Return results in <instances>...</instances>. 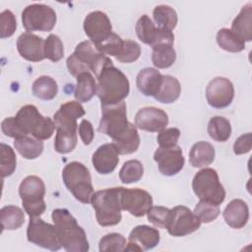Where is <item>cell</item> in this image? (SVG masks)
Wrapping results in <instances>:
<instances>
[{
	"label": "cell",
	"mask_w": 252,
	"mask_h": 252,
	"mask_svg": "<svg viewBox=\"0 0 252 252\" xmlns=\"http://www.w3.org/2000/svg\"><path fill=\"white\" fill-rule=\"evenodd\" d=\"M162 82V75L155 68L142 69L136 79V85L140 93L146 96L155 97Z\"/></svg>",
	"instance_id": "7402d4cb"
},
{
	"label": "cell",
	"mask_w": 252,
	"mask_h": 252,
	"mask_svg": "<svg viewBox=\"0 0 252 252\" xmlns=\"http://www.w3.org/2000/svg\"><path fill=\"white\" fill-rule=\"evenodd\" d=\"M153 17L157 28L170 32L176 27L178 21L175 10L167 5L157 6L153 11Z\"/></svg>",
	"instance_id": "1f68e13d"
},
{
	"label": "cell",
	"mask_w": 252,
	"mask_h": 252,
	"mask_svg": "<svg viewBox=\"0 0 252 252\" xmlns=\"http://www.w3.org/2000/svg\"><path fill=\"white\" fill-rule=\"evenodd\" d=\"M62 179L67 189L81 203H91L94 192L91 173L86 165L79 161H72L62 170Z\"/></svg>",
	"instance_id": "5b68a950"
},
{
	"label": "cell",
	"mask_w": 252,
	"mask_h": 252,
	"mask_svg": "<svg viewBox=\"0 0 252 252\" xmlns=\"http://www.w3.org/2000/svg\"><path fill=\"white\" fill-rule=\"evenodd\" d=\"M126 244H127L126 238L122 234L111 232L101 237V239L99 240L98 249L100 252H105V251L119 252V251H124Z\"/></svg>",
	"instance_id": "ab89813d"
},
{
	"label": "cell",
	"mask_w": 252,
	"mask_h": 252,
	"mask_svg": "<svg viewBox=\"0 0 252 252\" xmlns=\"http://www.w3.org/2000/svg\"><path fill=\"white\" fill-rule=\"evenodd\" d=\"M208 134L217 142H225L231 135L230 122L222 116H214L208 123Z\"/></svg>",
	"instance_id": "836d02e7"
},
{
	"label": "cell",
	"mask_w": 252,
	"mask_h": 252,
	"mask_svg": "<svg viewBox=\"0 0 252 252\" xmlns=\"http://www.w3.org/2000/svg\"><path fill=\"white\" fill-rule=\"evenodd\" d=\"M1 130L2 132L11 138H19L25 136L26 134L22 131L19 124L16 121L15 117H7L1 122Z\"/></svg>",
	"instance_id": "7dc6e473"
},
{
	"label": "cell",
	"mask_w": 252,
	"mask_h": 252,
	"mask_svg": "<svg viewBox=\"0 0 252 252\" xmlns=\"http://www.w3.org/2000/svg\"><path fill=\"white\" fill-rule=\"evenodd\" d=\"M79 135L84 145L88 146L93 142L94 137V127L89 120L83 119L81 121L79 125Z\"/></svg>",
	"instance_id": "681fc988"
},
{
	"label": "cell",
	"mask_w": 252,
	"mask_h": 252,
	"mask_svg": "<svg viewBox=\"0 0 252 252\" xmlns=\"http://www.w3.org/2000/svg\"><path fill=\"white\" fill-rule=\"evenodd\" d=\"M216 39L218 45L228 52H240L245 48V42L233 33L230 29H220L217 32Z\"/></svg>",
	"instance_id": "e575fe53"
},
{
	"label": "cell",
	"mask_w": 252,
	"mask_h": 252,
	"mask_svg": "<svg viewBox=\"0 0 252 252\" xmlns=\"http://www.w3.org/2000/svg\"><path fill=\"white\" fill-rule=\"evenodd\" d=\"M180 137V131L177 128H165L158 132L157 141L161 148H171L177 145Z\"/></svg>",
	"instance_id": "bcb514c9"
},
{
	"label": "cell",
	"mask_w": 252,
	"mask_h": 252,
	"mask_svg": "<svg viewBox=\"0 0 252 252\" xmlns=\"http://www.w3.org/2000/svg\"><path fill=\"white\" fill-rule=\"evenodd\" d=\"M118 155L117 149L113 143L99 146L92 157V162L94 169L100 174L111 173L119 162Z\"/></svg>",
	"instance_id": "ffe728a7"
},
{
	"label": "cell",
	"mask_w": 252,
	"mask_h": 252,
	"mask_svg": "<svg viewBox=\"0 0 252 252\" xmlns=\"http://www.w3.org/2000/svg\"><path fill=\"white\" fill-rule=\"evenodd\" d=\"M201 220L189 208L176 206L171 209L169 222L166 226L168 233L175 237L188 235L201 226Z\"/></svg>",
	"instance_id": "4fadbf2b"
},
{
	"label": "cell",
	"mask_w": 252,
	"mask_h": 252,
	"mask_svg": "<svg viewBox=\"0 0 252 252\" xmlns=\"http://www.w3.org/2000/svg\"><path fill=\"white\" fill-rule=\"evenodd\" d=\"M220 213V211L218 205L204 202L201 200L194 209V214L198 217L201 222L204 223H209L215 220L219 217Z\"/></svg>",
	"instance_id": "b9f144b4"
},
{
	"label": "cell",
	"mask_w": 252,
	"mask_h": 252,
	"mask_svg": "<svg viewBox=\"0 0 252 252\" xmlns=\"http://www.w3.org/2000/svg\"><path fill=\"white\" fill-rule=\"evenodd\" d=\"M141 55L140 45L131 39H126L123 41L122 47L115 57L118 61L122 63H132L135 62Z\"/></svg>",
	"instance_id": "7bdbcfd3"
},
{
	"label": "cell",
	"mask_w": 252,
	"mask_h": 252,
	"mask_svg": "<svg viewBox=\"0 0 252 252\" xmlns=\"http://www.w3.org/2000/svg\"><path fill=\"white\" fill-rule=\"evenodd\" d=\"M56 20L55 11L44 4L29 5L22 12V24L28 32H50Z\"/></svg>",
	"instance_id": "9c48e42d"
},
{
	"label": "cell",
	"mask_w": 252,
	"mask_h": 252,
	"mask_svg": "<svg viewBox=\"0 0 252 252\" xmlns=\"http://www.w3.org/2000/svg\"><path fill=\"white\" fill-rule=\"evenodd\" d=\"M230 31L235 33L242 41L252 40V5H244L239 14L234 18Z\"/></svg>",
	"instance_id": "cb8c5ba5"
},
{
	"label": "cell",
	"mask_w": 252,
	"mask_h": 252,
	"mask_svg": "<svg viewBox=\"0 0 252 252\" xmlns=\"http://www.w3.org/2000/svg\"><path fill=\"white\" fill-rule=\"evenodd\" d=\"M0 220L2 230H15L25 222L24 211L13 205H8L0 210Z\"/></svg>",
	"instance_id": "f546056e"
},
{
	"label": "cell",
	"mask_w": 252,
	"mask_h": 252,
	"mask_svg": "<svg viewBox=\"0 0 252 252\" xmlns=\"http://www.w3.org/2000/svg\"><path fill=\"white\" fill-rule=\"evenodd\" d=\"M168 124V116L160 108L146 106L139 109L135 115V125L148 132H159Z\"/></svg>",
	"instance_id": "ac0fdd59"
},
{
	"label": "cell",
	"mask_w": 252,
	"mask_h": 252,
	"mask_svg": "<svg viewBox=\"0 0 252 252\" xmlns=\"http://www.w3.org/2000/svg\"><path fill=\"white\" fill-rule=\"evenodd\" d=\"M96 80V95L101 106L117 104L129 94L130 84L127 77L113 64L105 67Z\"/></svg>",
	"instance_id": "3957f363"
},
{
	"label": "cell",
	"mask_w": 252,
	"mask_h": 252,
	"mask_svg": "<svg viewBox=\"0 0 252 252\" xmlns=\"http://www.w3.org/2000/svg\"><path fill=\"white\" fill-rule=\"evenodd\" d=\"M225 222L232 228H242L249 219V209L247 204L241 199H234L228 203L222 213Z\"/></svg>",
	"instance_id": "44dd1931"
},
{
	"label": "cell",
	"mask_w": 252,
	"mask_h": 252,
	"mask_svg": "<svg viewBox=\"0 0 252 252\" xmlns=\"http://www.w3.org/2000/svg\"><path fill=\"white\" fill-rule=\"evenodd\" d=\"M17 29L15 15L10 10H4L0 14V36L1 38L10 37Z\"/></svg>",
	"instance_id": "ee69618b"
},
{
	"label": "cell",
	"mask_w": 252,
	"mask_h": 252,
	"mask_svg": "<svg viewBox=\"0 0 252 252\" xmlns=\"http://www.w3.org/2000/svg\"><path fill=\"white\" fill-rule=\"evenodd\" d=\"M123 39L116 33H112L109 38H107L104 42H102L99 45H95L97 49L102 52L103 54H107L110 56L116 57L122 47Z\"/></svg>",
	"instance_id": "f6af8a7d"
},
{
	"label": "cell",
	"mask_w": 252,
	"mask_h": 252,
	"mask_svg": "<svg viewBox=\"0 0 252 252\" xmlns=\"http://www.w3.org/2000/svg\"><path fill=\"white\" fill-rule=\"evenodd\" d=\"M66 64L70 74L75 77L84 72H92L97 77L105 67L113 63L91 40H85L76 46L73 54L67 58Z\"/></svg>",
	"instance_id": "7a4b0ae2"
},
{
	"label": "cell",
	"mask_w": 252,
	"mask_h": 252,
	"mask_svg": "<svg viewBox=\"0 0 252 252\" xmlns=\"http://www.w3.org/2000/svg\"><path fill=\"white\" fill-rule=\"evenodd\" d=\"M84 31L94 45L101 44L113 33L109 18L101 11H94L86 16Z\"/></svg>",
	"instance_id": "9a60e30c"
},
{
	"label": "cell",
	"mask_w": 252,
	"mask_h": 252,
	"mask_svg": "<svg viewBox=\"0 0 252 252\" xmlns=\"http://www.w3.org/2000/svg\"><path fill=\"white\" fill-rule=\"evenodd\" d=\"M19 195L24 210L30 218L39 217L44 213L45 185L41 178L35 175L27 176L20 184Z\"/></svg>",
	"instance_id": "ba28073f"
},
{
	"label": "cell",
	"mask_w": 252,
	"mask_h": 252,
	"mask_svg": "<svg viewBox=\"0 0 252 252\" xmlns=\"http://www.w3.org/2000/svg\"><path fill=\"white\" fill-rule=\"evenodd\" d=\"M56 135L54 140V149L59 154H68L77 146V119L71 118L59 110L53 115Z\"/></svg>",
	"instance_id": "8fae6325"
},
{
	"label": "cell",
	"mask_w": 252,
	"mask_h": 252,
	"mask_svg": "<svg viewBox=\"0 0 252 252\" xmlns=\"http://www.w3.org/2000/svg\"><path fill=\"white\" fill-rule=\"evenodd\" d=\"M76 78L77 85L74 96L80 102H88L96 94V82L90 72L81 73Z\"/></svg>",
	"instance_id": "83f0119b"
},
{
	"label": "cell",
	"mask_w": 252,
	"mask_h": 252,
	"mask_svg": "<svg viewBox=\"0 0 252 252\" xmlns=\"http://www.w3.org/2000/svg\"><path fill=\"white\" fill-rule=\"evenodd\" d=\"M32 94L37 98L43 100L53 99L58 93V85L54 79L49 76H41L37 78L32 86Z\"/></svg>",
	"instance_id": "d6a6232c"
},
{
	"label": "cell",
	"mask_w": 252,
	"mask_h": 252,
	"mask_svg": "<svg viewBox=\"0 0 252 252\" xmlns=\"http://www.w3.org/2000/svg\"><path fill=\"white\" fill-rule=\"evenodd\" d=\"M91 204L95 212L99 225L112 226L118 224L122 219L120 204V187L106 188L93 194Z\"/></svg>",
	"instance_id": "277c9868"
},
{
	"label": "cell",
	"mask_w": 252,
	"mask_h": 252,
	"mask_svg": "<svg viewBox=\"0 0 252 252\" xmlns=\"http://www.w3.org/2000/svg\"><path fill=\"white\" fill-rule=\"evenodd\" d=\"M234 97V87L224 77L214 78L207 86L206 98L208 103L215 108L227 107Z\"/></svg>",
	"instance_id": "2e32d148"
},
{
	"label": "cell",
	"mask_w": 252,
	"mask_h": 252,
	"mask_svg": "<svg viewBox=\"0 0 252 252\" xmlns=\"http://www.w3.org/2000/svg\"><path fill=\"white\" fill-rule=\"evenodd\" d=\"M192 189L195 195L204 202L219 206L225 199V190L214 168L205 167L198 171L192 180Z\"/></svg>",
	"instance_id": "52a82bcc"
},
{
	"label": "cell",
	"mask_w": 252,
	"mask_h": 252,
	"mask_svg": "<svg viewBox=\"0 0 252 252\" xmlns=\"http://www.w3.org/2000/svg\"><path fill=\"white\" fill-rule=\"evenodd\" d=\"M126 104L121 101L117 104L101 106V118L98 126L99 132L111 139L120 135L128 126Z\"/></svg>",
	"instance_id": "7c38bea8"
},
{
	"label": "cell",
	"mask_w": 252,
	"mask_h": 252,
	"mask_svg": "<svg viewBox=\"0 0 252 252\" xmlns=\"http://www.w3.org/2000/svg\"><path fill=\"white\" fill-rule=\"evenodd\" d=\"M64 46L61 38L56 34H49L44 39V56L52 62H58L63 58Z\"/></svg>",
	"instance_id": "f35d334b"
},
{
	"label": "cell",
	"mask_w": 252,
	"mask_h": 252,
	"mask_svg": "<svg viewBox=\"0 0 252 252\" xmlns=\"http://www.w3.org/2000/svg\"><path fill=\"white\" fill-rule=\"evenodd\" d=\"M0 154H1V163L0 170L1 176L3 178L12 175L17 166V157L14 150L6 144H0Z\"/></svg>",
	"instance_id": "74e56055"
},
{
	"label": "cell",
	"mask_w": 252,
	"mask_h": 252,
	"mask_svg": "<svg viewBox=\"0 0 252 252\" xmlns=\"http://www.w3.org/2000/svg\"><path fill=\"white\" fill-rule=\"evenodd\" d=\"M135 30H136L138 38L142 42L152 46V44L156 39L158 28L155 26V24L152 22V20L148 15H143L137 21Z\"/></svg>",
	"instance_id": "d590c367"
},
{
	"label": "cell",
	"mask_w": 252,
	"mask_h": 252,
	"mask_svg": "<svg viewBox=\"0 0 252 252\" xmlns=\"http://www.w3.org/2000/svg\"><path fill=\"white\" fill-rule=\"evenodd\" d=\"M17 49L24 59L31 62H39L45 58L44 39L30 32H26L18 37Z\"/></svg>",
	"instance_id": "d6986e66"
},
{
	"label": "cell",
	"mask_w": 252,
	"mask_h": 252,
	"mask_svg": "<svg viewBox=\"0 0 252 252\" xmlns=\"http://www.w3.org/2000/svg\"><path fill=\"white\" fill-rule=\"evenodd\" d=\"M15 118L22 131L35 139L47 140L54 133V121L49 117L42 116L34 105L27 104L22 106Z\"/></svg>",
	"instance_id": "8992f818"
},
{
	"label": "cell",
	"mask_w": 252,
	"mask_h": 252,
	"mask_svg": "<svg viewBox=\"0 0 252 252\" xmlns=\"http://www.w3.org/2000/svg\"><path fill=\"white\" fill-rule=\"evenodd\" d=\"M120 204L123 211L134 217H143L153 206V198L146 190L120 187Z\"/></svg>",
	"instance_id": "5bb4252c"
},
{
	"label": "cell",
	"mask_w": 252,
	"mask_h": 252,
	"mask_svg": "<svg viewBox=\"0 0 252 252\" xmlns=\"http://www.w3.org/2000/svg\"><path fill=\"white\" fill-rule=\"evenodd\" d=\"M215 148L212 144L200 141L194 144L189 153V161L193 167H205L215 159Z\"/></svg>",
	"instance_id": "484cf974"
},
{
	"label": "cell",
	"mask_w": 252,
	"mask_h": 252,
	"mask_svg": "<svg viewBox=\"0 0 252 252\" xmlns=\"http://www.w3.org/2000/svg\"><path fill=\"white\" fill-rule=\"evenodd\" d=\"M144 173V166L141 161L137 159H130L124 162L119 171V178L122 183L130 184L138 182Z\"/></svg>",
	"instance_id": "8d00e7d4"
},
{
	"label": "cell",
	"mask_w": 252,
	"mask_h": 252,
	"mask_svg": "<svg viewBox=\"0 0 252 252\" xmlns=\"http://www.w3.org/2000/svg\"><path fill=\"white\" fill-rule=\"evenodd\" d=\"M180 93L179 81L170 75H162V82L155 99L161 103H172L179 97Z\"/></svg>",
	"instance_id": "f1b7e54d"
},
{
	"label": "cell",
	"mask_w": 252,
	"mask_h": 252,
	"mask_svg": "<svg viewBox=\"0 0 252 252\" xmlns=\"http://www.w3.org/2000/svg\"><path fill=\"white\" fill-rule=\"evenodd\" d=\"M119 155L135 153L140 146V136L136 125L129 122L127 128L116 138L112 139Z\"/></svg>",
	"instance_id": "d4e9b609"
},
{
	"label": "cell",
	"mask_w": 252,
	"mask_h": 252,
	"mask_svg": "<svg viewBox=\"0 0 252 252\" xmlns=\"http://www.w3.org/2000/svg\"><path fill=\"white\" fill-rule=\"evenodd\" d=\"M171 210L162 206H152L147 213L150 222L159 228H166L170 220Z\"/></svg>",
	"instance_id": "60d3db41"
},
{
	"label": "cell",
	"mask_w": 252,
	"mask_h": 252,
	"mask_svg": "<svg viewBox=\"0 0 252 252\" xmlns=\"http://www.w3.org/2000/svg\"><path fill=\"white\" fill-rule=\"evenodd\" d=\"M152 62L158 69L169 68L176 60V52L173 44L160 43L152 46Z\"/></svg>",
	"instance_id": "4dcf8cb0"
},
{
	"label": "cell",
	"mask_w": 252,
	"mask_h": 252,
	"mask_svg": "<svg viewBox=\"0 0 252 252\" xmlns=\"http://www.w3.org/2000/svg\"><path fill=\"white\" fill-rule=\"evenodd\" d=\"M51 218L62 247L68 252H87L90 244L85 230L66 209H55Z\"/></svg>",
	"instance_id": "6da1fadb"
},
{
	"label": "cell",
	"mask_w": 252,
	"mask_h": 252,
	"mask_svg": "<svg viewBox=\"0 0 252 252\" xmlns=\"http://www.w3.org/2000/svg\"><path fill=\"white\" fill-rule=\"evenodd\" d=\"M27 239L32 244L51 251H57L62 247L55 225L45 222L38 217L30 218Z\"/></svg>",
	"instance_id": "30bf717a"
},
{
	"label": "cell",
	"mask_w": 252,
	"mask_h": 252,
	"mask_svg": "<svg viewBox=\"0 0 252 252\" xmlns=\"http://www.w3.org/2000/svg\"><path fill=\"white\" fill-rule=\"evenodd\" d=\"M154 159L158 163L159 172L166 176L178 173L185 162L182 150L177 145L171 148L158 147L154 154Z\"/></svg>",
	"instance_id": "e0dca14e"
},
{
	"label": "cell",
	"mask_w": 252,
	"mask_h": 252,
	"mask_svg": "<svg viewBox=\"0 0 252 252\" xmlns=\"http://www.w3.org/2000/svg\"><path fill=\"white\" fill-rule=\"evenodd\" d=\"M252 147L251 133H246L238 137L233 144V152L235 155H243L249 153Z\"/></svg>",
	"instance_id": "c3c4849f"
},
{
	"label": "cell",
	"mask_w": 252,
	"mask_h": 252,
	"mask_svg": "<svg viewBox=\"0 0 252 252\" xmlns=\"http://www.w3.org/2000/svg\"><path fill=\"white\" fill-rule=\"evenodd\" d=\"M160 239L159 231L149 225L135 226L128 237V240L137 244L142 251H147L156 247Z\"/></svg>",
	"instance_id": "603a6c76"
},
{
	"label": "cell",
	"mask_w": 252,
	"mask_h": 252,
	"mask_svg": "<svg viewBox=\"0 0 252 252\" xmlns=\"http://www.w3.org/2000/svg\"><path fill=\"white\" fill-rule=\"evenodd\" d=\"M16 151L26 159H34L43 152V143L41 140L25 135L14 140Z\"/></svg>",
	"instance_id": "4316f807"
}]
</instances>
